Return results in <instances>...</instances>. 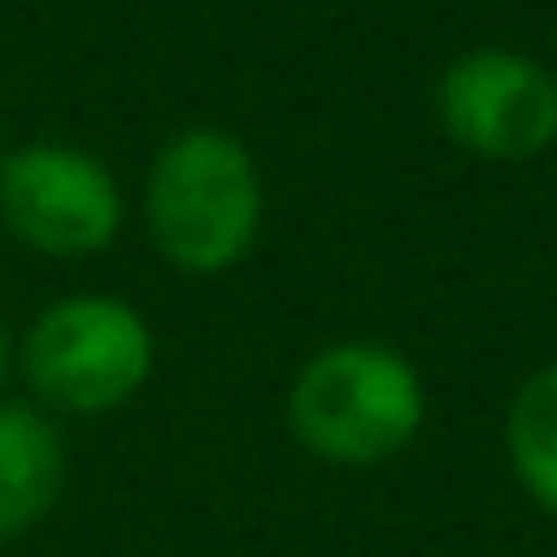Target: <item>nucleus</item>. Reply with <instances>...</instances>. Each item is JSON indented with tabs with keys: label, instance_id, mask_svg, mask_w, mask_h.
Instances as JSON below:
<instances>
[{
	"label": "nucleus",
	"instance_id": "6e6552de",
	"mask_svg": "<svg viewBox=\"0 0 557 557\" xmlns=\"http://www.w3.org/2000/svg\"><path fill=\"white\" fill-rule=\"evenodd\" d=\"M13 384H18V342H13V330L0 324V401H7Z\"/></svg>",
	"mask_w": 557,
	"mask_h": 557
},
{
	"label": "nucleus",
	"instance_id": "20e7f679",
	"mask_svg": "<svg viewBox=\"0 0 557 557\" xmlns=\"http://www.w3.org/2000/svg\"><path fill=\"white\" fill-rule=\"evenodd\" d=\"M0 222L42 258H97L126 228V193L102 157L42 138L0 150Z\"/></svg>",
	"mask_w": 557,
	"mask_h": 557
},
{
	"label": "nucleus",
	"instance_id": "0eeeda50",
	"mask_svg": "<svg viewBox=\"0 0 557 557\" xmlns=\"http://www.w3.org/2000/svg\"><path fill=\"white\" fill-rule=\"evenodd\" d=\"M504 461L516 485L557 516V360L528 372L504 408Z\"/></svg>",
	"mask_w": 557,
	"mask_h": 557
},
{
	"label": "nucleus",
	"instance_id": "f257e3e1",
	"mask_svg": "<svg viewBox=\"0 0 557 557\" xmlns=\"http://www.w3.org/2000/svg\"><path fill=\"white\" fill-rule=\"evenodd\" d=\"M145 234L181 276H228L264 234V174L222 126H186L145 169Z\"/></svg>",
	"mask_w": 557,
	"mask_h": 557
},
{
	"label": "nucleus",
	"instance_id": "7ed1b4c3",
	"mask_svg": "<svg viewBox=\"0 0 557 557\" xmlns=\"http://www.w3.org/2000/svg\"><path fill=\"white\" fill-rule=\"evenodd\" d=\"M157 377V330L121 294H66L18 336V384L49 420H102Z\"/></svg>",
	"mask_w": 557,
	"mask_h": 557
},
{
	"label": "nucleus",
	"instance_id": "f03ea898",
	"mask_svg": "<svg viewBox=\"0 0 557 557\" xmlns=\"http://www.w3.org/2000/svg\"><path fill=\"white\" fill-rule=\"evenodd\" d=\"M282 420L306 456L330 468H377L425 432V377L389 342H324L294 372Z\"/></svg>",
	"mask_w": 557,
	"mask_h": 557
},
{
	"label": "nucleus",
	"instance_id": "39448f33",
	"mask_svg": "<svg viewBox=\"0 0 557 557\" xmlns=\"http://www.w3.org/2000/svg\"><path fill=\"white\" fill-rule=\"evenodd\" d=\"M437 121L468 157L533 162L557 145V73L516 49H473L437 78Z\"/></svg>",
	"mask_w": 557,
	"mask_h": 557
},
{
	"label": "nucleus",
	"instance_id": "423d86ee",
	"mask_svg": "<svg viewBox=\"0 0 557 557\" xmlns=\"http://www.w3.org/2000/svg\"><path fill=\"white\" fill-rule=\"evenodd\" d=\"M66 492V437L61 420L30 408L25 396L0 401V545L25 540Z\"/></svg>",
	"mask_w": 557,
	"mask_h": 557
}]
</instances>
